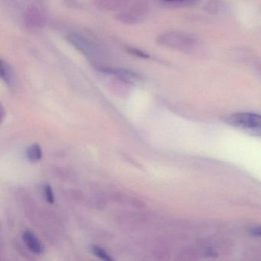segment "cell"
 Instances as JSON below:
<instances>
[{
	"label": "cell",
	"instance_id": "ba28073f",
	"mask_svg": "<svg viewBox=\"0 0 261 261\" xmlns=\"http://www.w3.org/2000/svg\"><path fill=\"white\" fill-rule=\"evenodd\" d=\"M45 198H46L47 201H48V203H51V204L54 203L55 196L54 194H53V189H51V186H48V185L45 186Z\"/></svg>",
	"mask_w": 261,
	"mask_h": 261
},
{
	"label": "cell",
	"instance_id": "9c48e42d",
	"mask_svg": "<svg viewBox=\"0 0 261 261\" xmlns=\"http://www.w3.org/2000/svg\"><path fill=\"white\" fill-rule=\"evenodd\" d=\"M128 53L130 54L134 55V56H137L139 58H142V59H148L149 56L146 55V53L143 51H140V50L137 49V48H127Z\"/></svg>",
	"mask_w": 261,
	"mask_h": 261
},
{
	"label": "cell",
	"instance_id": "6da1fadb",
	"mask_svg": "<svg viewBox=\"0 0 261 261\" xmlns=\"http://www.w3.org/2000/svg\"><path fill=\"white\" fill-rule=\"evenodd\" d=\"M159 43L166 48L177 51H193L198 46V39L190 33L184 32H171L162 35L158 39Z\"/></svg>",
	"mask_w": 261,
	"mask_h": 261
},
{
	"label": "cell",
	"instance_id": "8992f818",
	"mask_svg": "<svg viewBox=\"0 0 261 261\" xmlns=\"http://www.w3.org/2000/svg\"><path fill=\"white\" fill-rule=\"evenodd\" d=\"M204 7L208 13L212 14L218 13L221 8V0H209Z\"/></svg>",
	"mask_w": 261,
	"mask_h": 261
},
{
	"label": "cell",
	"instance_id": "8fae6325",
	"mask_svg": "<svg viewBox=\"0 0 261 261\" xmlns=\"http://www.w3.org/2000/svg\"><path fill=\"white\" fill-rule=\"evenodd\" d=\"M250 233L254 236L261 237V226H255V227H250L248 230Z\"/></svg>",
	"mask_w": 261,
	"mask_h": 261
},
{
	"label": "cell",
	"instance_id": "5b68a950",
	"mask_svg": "<svg viewBox=\"0 0 261 261\" xmlns=\"http://www.w3.org/2000/svg\"><path fill=\"white\" fill-rule=\"evenodd\" d=\"M27 157H28L30 161L38 162L40 160L42 157V151L40 146L38 144H34L30 146L27 149Z\"/></svg>",
	"mask_w": 261,
	"mask_h": 261
},
{
	"label": "cell",
	"instance_id": "52a82bcc",
	"mask_svg": "<svg viewBox=\"0 0 261 261\" xmlns=\"http://www.w3.org/2000/svg\"><path fill=\"white\" fill-rule=\"evenodd\" d=\"M91 250H92L93 253H94L97 257L100 258V259H103V260H114V259H113L103 248L98 247V246H92V247H91Z\"/></svg>",
	"mask_w": 261,
	"mask_h": 261
},
{
	"label": "cell",
	"instance_id": "7c38bea8",
	"mask_svg": "<svg viewBox=\"0 0 261 261\" xmlns=\"http://www.w3.org/2000/svg\"><path fill=\"white\" fill-rule=\"evenodd\" d=\"M256 69L259 70V71H261V61L260 62H258L256 65Z\"/></svg>",
	"mask_w": 261,
	"mask_h": 261
},
{
	"label": "cell",
	"instance_id": "7a4b0ae2",
	"mask_svg": "<svg viewBox=\"0 0 261 261\" xmlns=\"http://www.w3.org/2000/svg\"><path fill=\"white\" fill-rule=\"evenodd\" d=\"M225 121L230 126L256 137H261V115L253 113H236L228 116Z\"/></svg>",
	"mask_w": 261,
	"mask_h": 261
},
{
	"label": "cell",
	"instance_id": "3957f363",
	"mask_svg": "<svg viewBox=\"0 0 261 261\" xmlns=\"http://www.w3.org/2000/svg\"><path fill=\"white\" fill-rule=\"evenodd\" d=\"M22 238L30 250L36 253H42L44 250L43 246L33 232L25 230L22 235Z\"/></svg>",
	"mask_w": 261,
	"mask_h": 261
},
{
	"label": "cell",
	"instance_id": "277c9868",
	"mask_svg": "<svg viewBox=\"0 0 261 261\" xmlns=\"http://www.w3.org/2000/svg\"><path fill=\"white\" fill-rule=\"evenodd\" d=\"M0 74L1 77L4 81L6 84L9 87H13L14 85V81H13V73H12L11 68L8 63L1 60V66H0Z\"/></svg>",
	"mask_w": 261,
	"mask_h": 261
},
{
	"label": "cell",
	"instance_id": "30bf717a",
	"mask_svg": "<svg viewBox=\"0 0 261 261\" xmlns=\"http://www.w3.org/2000/svg\"><path fill=\"white\" fill-rule=\"evenodd\" d=\"M164 1L169 4H184V5H192L197 2V0H164Z\"/></svg>",
	"mask_w": 261,
	"mask_h": 261
}]
</instances>
